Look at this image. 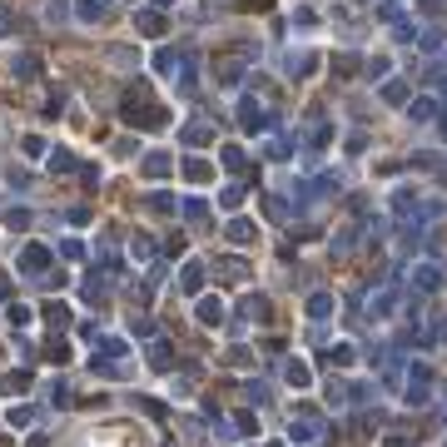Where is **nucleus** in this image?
Listing matches in <instances>:
<instances>
[{
  "mask_svg": "<svg viewBox=\"0 0 447 447\" xmlns=\"http://www.w3.org/2000/svg\"><path fill=\"white\" fill-rule=\"evenodd\" d=\"M154 6H170V0H154Z\"/></svg>",
  "mask_w": 447,
  "mask_h": 447,
  "instance_id": "423d86ee",
  "label": "nucleus"
},
{
  "mask_svg": "<svg viewBox=\"0 0 447 447\" xmlns=\"http://www.w3.org/2000/svg\"><path fill=\"white\" fill-rule=\"evenodd\" d=\"M135 25H139V35H159V30H164V20H159L154 11H149V15H139Z\"/></svg>",
  "mask_w": 447,
  "mask_h": 447,
  "instance_id": "f257e3e1",
  "label": "nucleus"
},
{
  "mask_svg": "<svg viewBox=\"0 0 447 447\" xmlns=\"http://www.w3.org/2000/svg\"><path fill=\"white\" fill-rule=\"evenodd\" d=\"M154 65H159L164 75H174V50H159V55H154Z\"/></svg>",
  "mask_w": 447,
  "mask_h": 447,
  "instance_id": "39448f33",
  "label": "nucleus"
},
{
  "mask_svg": "<svg viewBox=\"0 0 447 447\" xmlns=\"http://www.w3.org/2000/svg\"><path fill=\"white\" fill-rule=\"evenodd\" d=\"M35 65H40L35 55H20V60H15V75H20V80H30V75H35Z\"/></svg>",
  "mask_w": 447,
  "mask_h": 447,
  "instance_id": "20e7f679",
  "label": "nucleus"
},
{
  "mask_svg": "<svg viewBox=\"0 0 447 447\" xmlns=\"http://www.w3.org/2000/svg\"><path fill=\"white\" fill-rule=\"evenodd\" d=\"M80 15H85V20H99V15H104V0H80Z\"/></svg>",
  "mask_w": 447,
  "mask_h": 447,
  "instance_id": "7ed1b4c3",
  "label": "nucleus"
},
{
  "mask_svg": "<svg viewBox=\"0 0 447 447\" xmlns=\"http://www.w3.org/2000/svg\"><path fill=\"white\" fill-rule=\"evenodd\" d=\"M209 135H214V130H209V125H189V130H184V144H204V139H209Z\"/></svg>",
  "mask_w": 447,
  "mask_h": 447,
  "instance_id": "f03ea898",
  "label": "nucleus"
}]
</instances>
